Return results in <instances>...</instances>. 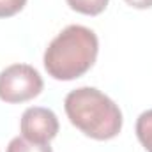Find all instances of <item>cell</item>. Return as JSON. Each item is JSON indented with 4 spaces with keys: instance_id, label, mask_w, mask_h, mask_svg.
I'll list each match as a JSON object with an SVG mask.
<instances>
[{
    "instance_id": "obj_5",
    "label": "cell",
    "mask_w": 152,
    "mask_h": 152,
    "mask_svg": "<svg viewBox=\"0 0 152 152\" xmlns=\"http://www.w3.org/2000/svg\"><path fill=\"white\" fill-rule=\"evenodd\" d=\"M136 136L143 149L152 152V110H147L136 120Z\"/></svg>"
},
{
    "instance_id": "obj_9",
    "label": "cell",
    "mask_w": 152,
    "mask_h": 152,
    "mask_svg": "<svg viewBox=\"0 0 152 152\" xmlns=\"http://www.w3.org/2000/svg\"><path fill=\"white\" fill-rule=\"evenodd\" d=\"M126 2L134 9H151L152 7V0H126Z\"/></svg>"
},
{
    "instance_id": "obj_8",
    "label": "cell",
    "mask_w": 152,
    "mask_h": 152,
    "mask_svg": "<svg viewBox=\"0 0 152 152\" xmlns=\"http://www.w3.org/2000/svg\"><path fill=\"white\" fill-rule=\"evenodd\" d=\"M27 0H0V18H11L25 7Z\"/></svg>"
},
{
    "instance_id": "obj_3",
    "label": "cell",
    "mask_w": 152,
    "mask_h": 152,
    "mask_svg": "<svg viewBox=\"0 0 152 152\" xmlns=\"http://www.w3.org/2000/svg\"><path fill=\"white\" fill-rule=\"evenodd\" d=\"M42 87L41 75L28 64H12L0 73V99L9 104L37 97Z\"/></svg>"
},
{
    "instance_id": "obj_4",
    "label": "cell",
    "mask_w": 152,
    "mask_h": 152,
    "mask_svg": "<svg viewBox=\"0 0 152 152\" xmlns=\"http://www.w3.org/2000/svg\"><path fill=\"white\" fill-rule=\"evenodd\" d=\"M58 118L48 108L42 106H32L27 108L21 115L20 129L21 136L27 142L39 143V145H48L58 133Z\"/></svg>"
},
{
    "instance_id": "obj_6",
    "label": "cell",
    "mask_w": 152,
    "mask_h": 152,
    "mask_svg": "<svg viewBox=\"0 0 152 152\" xmlns=\"http://www.w3.org/2000/svg\"><path fill=\"white\" fill-rule=\"evenodd\" d=\"M67 4L73 11L80 12V14L97 16L106 9L108 0H67Z\"/></svg>"
},
{
    "instance_id": "obj_2",
    "label": "cell",
    "mask_w": 152,
    "mask_h": 152,
    "mask_svg": "<svg viewBox=\"0 0 152 152\" xmlns=\"http://www.w3.org/2000/svg\"><path fill=\"white\" fill-rule=\"evenodd\" d=\"M64 108L69 122L83 134L104 142L122 129V112L113 101L94 87H80L66 96Z\"/></svg>"
},
{
    "instance_id": "obj_1",
    "label": "cell",
    "mask_w": 152,
    "mask_h": 152,
    "mask_svg": "<svg viewBox=\"0 0 152 152\" xmlns=\"http://www.w3.org/2000/svg\"><path fill=\"white\" fill-rule=\"evenodd\" d=\"M97 51L99 41L90 28L69 25L46 48L42 58L44 69L55 80L71 81L90 71Z\"/></svg>"
},
{
    "instance_id": "obj_7",
    "label": "cell",
    "mask_w": 152,
    "mask_h": 152,
    "mask_svg": "<svg viewBox=\"0 0 152 152\" xmlns=\"http://www.w3.org/2000/svg\"><path fill=\"white\" fill-rule=\"evenodd\" d=\"M7 152H53L50 145H39V143H32L27 142L23 136H16L9 142L7 145Z\"/></svg>"
}]
</instances>
